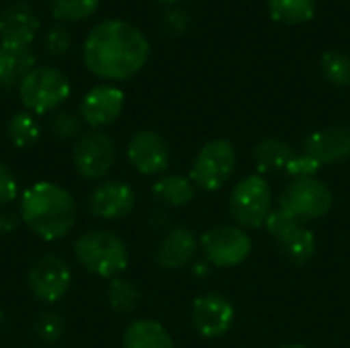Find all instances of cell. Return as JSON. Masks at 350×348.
Listing matches in <instances>:
<instances>
[{
  "label": "cell",
  "mask_w": 350,
  "mask_h": 348,
  "mask_svg": "<svg viewBox=\"0 0 350 348\" xmlns=\"http://www.w3.org/2000/svg\"><path fill=\"white\" fill-rule=\"evenodd\" d=\"M148 57L150 43L146 35L119 18L98 23L82 47L86 70L103 80H127L146 66Z\"/></svg>",
  "instance_id": "6da1fadb"
},
{
  "label": "cell",
  "mask_w": 350,
  "mask_h": 348,
  "mask_svg": "<svg viewBox=\"0 0 350 348\" xmlns=\"http://www.w3.org/2000/svg\"><path fill=\"white\" fill-rule=\"evenodd\" d=\"M76 213L72 193L49 180L31 185L21 197V222L45 242L66 238L76 226Z\"/></svg>",
  "instance_id": "7a4b0ae2"
},
{
  "label": "cell",
  "mask_w": 350,
  "mask_h": 348,
  "mask_svg": "<svg viewBox=\"0 0 350 348\" xmlns=\"http://www.w3.org/2000/svg\"><path fill=\"white\" fill-rule=\"evenodd\" d=\"M74 256L78 265L96 277L115 279L129 265L127 244L109 230H88L74 244Z\"/></svg>",
  "instance_id": "3957f363"
},
{
  "label": "cell",
  "mask_w": 350,
  "mask_h": 348,
  "mask_svg": "<svg viewBox=\"0 0 350 348\" xmlns=\"http://www.w3.org/2000/svg\"><path fill=\"white\" fill-rule=\"evenodd\" d=\"M334 205V193L326 183L316 176L310 178H293L279 197L277 211L285 217L308 224L314 219H322L330 213Z\"/></svg>",
  "instance_id": "277c9868"
},
{
  "label": "cell",
  "mask_w": 350,
  "mask_h": 348,
  "mask_svg": "<svg viewBox=\"0 0 350 348\" xmlns=\"http://www.w3.org/2000/svg\"><path fill=\"white\" fill-rule=\"evenodd\" d=\"M18 96L29 113L45 115L68 101L70 80L62 70L53 66H35L18 82Z\"/></svg>",
  "instance_id": "5b68a950"
},
{
  "label": "cell",
  "mask_w": 350,
  "mask_h": 348,
  "mask_svg": "<svg viewBox=\"0 0 350 348\" xmlns=\"http://www.w3.org/2000/svg\"><path fill=\"white\" fill-rule=\"evenodd\" d=\"M236 164V148L228 139H211L197 152L189 178L203 191H217L234 176Z\"/></svg>",
  "instance_id": "8992f818"
},
{
  "label": "cell",
  "mask_w": 350,
  "mask_h": 348,
  "mask_svg": "<svg viewBox=\"0 0 350 348\" xmlns=\"http://www.w3.org/2000/svg\"><path fill=\"white\" fill-rule=\"evenodd\" d=\"M230 213L240 228H262L273 213V191L258 176L242 178L230 195Z\"/></svg>",
  "instance_id": "52a82bcc"
},
{
  "label": "cell",
  "mask_w": 350,
  "mask_h": 348,
  "mask_svg": "<svg viewBox=\"0 0 350 348\" xmlns=\"http://www.w3.org/2000/svg\"><path fill=\"white\" fill-rule=\"evenodd\" d=\"M201 248L209 265L230 269L242 265L252 252V240L240 226H217L203 234Z\"/></svg>",
  "instance_id": "ba28073f"
},
{
  "label": "cell",
  "mask_w": 350,
  "mask_h": 348,
  "mask_svg": "<svg viewBox=\"0 0 350 348\" xmlns=\"http://www.w3.org/2000/svg\"><path fill=\"white\" fill-rule=\"evenodd\" d=\"M117 158L115 142L105 131L92 129L82 133L74 146V168L86 180H100L105 178Z\"/></svg>",
  "instance_id": "9c48e42d"
},
{
  "label": "cell",
  "mask_w": 350,
  "mask_h": 348,
  "mask_svg": "<svg viewBox=\"0 0 350 348\" xmlns=\"http://www.w3.org/2000/svg\"><path fill=\"white\" fill-rule=\"evenodd\" d=\"M265 228L275 238L281 254L291 265H306L316 254V236L306 224L293 222L279 211H273Z\"/></svg>",
  "instance_id": "30bf717a"
},
{
  "label": "cell",
  "mask_w": 350,
  "mask_h": 348,
  "mask_svg": "<svg viewBox=\"0 0 350 348\" xmlns=\"http://www.w3.org/2000/svg\"><path fill=\"white\" fill-rule=\"evenodd\" d=\"M27 283L31 293L39 302L55 304L68 293L72 285L70 265L57 254H45L31 265L27 273Z\"/></svg>",
  "instance_id": "8fae6325"
},
{
  "label": "cell",
  "mask_w": 350,
  "mask_h": 348,
  "mask_svg": "<svg viewBox=\"0 0 350 348\" xmlns=\"http://www.w3.org/2000/svg\"><path fill=\"white\" fill-rule=\"evenodd\" d=\"M127 160L139 174H160L170 164V146L162 133L142 129L127 144Z\"/></svg>",
  "instance_id": "7c38bea8"
},
{
  "label": "cell",
  "mask_w": 350,
  "mask_h": 348,
  "mask_svg": "<svg viewBox=\"0 0 350 348\" xmlns=\"http://www.w3.org/2000/svg\"><path fill=\"white\" fill-rule=\"evenodd\" d=\"M193 326L205 338H219L224 336L236 318V310L232 302L221 293H205L195 299L193 304Z\"/></svg>",
  "instance_id": "4fadbf2b"
},
{
  "label": "cell",
  "mask_w": 350,
  "mask_h": 348,
  "mask_svg": "<svg viewBox=\"0 0 350 348\" xmlns=\"http://www.w3.org/2000/svg\"><path fill=\"white\" fill-rule=\"evenodd\" d=\"M123 105L125 94L121 88L113 84H98L82 96L80 119L92 129H103L119 119V115L123 113Z\"/></svg>",
  "instance_id": "5bb4252c"
},
{
  "label": "cell",
  "mask_w": 350,
  "mask_h": 348,
  "mask_svg": "<svg viewBox=\"0 0 350 348\" xmlns=\"http://www.w3.org/2000/svg\"><path fill=\"white\" fill-rule=\"evenodd\" d=\"M88 207L92 215L109 222L127 217L135 207V191L123 180H105L90 191Z\"/></svg>",
  "instance_id": "9a60e30c"
},
{
  "label": "cell",
  "mask_w": 350,
  "mask_h": 348,
  "mask_svg": "<svg viewBox=\"0 0 350 348\" xmlns=\"http://www.w3.org/2000/svg\"><path fill=\"white\" fill-rule=\"evenodd\" d=\"M39 31V16L27 2H10L0 12V43L8 47H31Z\"/></svg>",
  "instance_id": "2e32d148"
},
{
  "label": "cell",
  "mask_w": 350,
  "mask_h": 348,
  "mask_svg": "<svg viewBox=\"0 0 350 348\" xmlns=\"http://www.w3.org/2000/svg\"><path fill=\"white\" fill-rule=\"evenodd\" d=\"M304 154L312 158L320 168L328 164H338L350 158L349 127H326L314 131L304 142Z\"/></svg>",
  "instance_id": "e0dca14e"
},
{
  "label": "cell",
  "mask_w": 350,
  "mask_h": 348,
  "mask_svg": "<svg viewBox=\"0 0 350 348\" xmlns=\"http://www.w3.org/2000/svg\"><path fill=\"white\" fill-rule=\"evenodd\" d=\"M199 240L189 228H172L156 248V263L166 271H178L193 263Z\"/></svg>",
  "instance_id": "ac0fdd59"
},
{
  "label": "cell",
  "mask_w": 350,
  "mask_h": 348,
  "mask_svg": "<svg viewBox=\"0 0 350 348\" xmlns=\"http://www.w3.org/2000/svg\"><path fill=\"white\" fill-rule=\"evenodd\" d=\"M35 68L31 47H8L0 43V88L18 86V82Z\"/></svg>",
  "instance_id": "d6986e66"
},
{
  "label": "cell",
  "mask_w": 350,
  "mask_h": 348,
  "mask_svg": "<svg viewBox=\"0 0 350 348\" xmlns=\"http://www.w3.org/2000/svg\"><path fill=\"white\" fill-rule=\"evenodd\" d=\"M123 348H174V343L160 322L135 320L125 328Z\"/></svg>",
  "instance_id": "ffe728a7"
},
{
  "label": "cell",
  "mask_w": 350,
  "mask_h": 348,
  "mask_svg": "<svg viewBox=\"0 0 350 348\" xmlns=\"http://www.w3.org/2000/svg\"><path fill=\"white\" fill-rule=\"evenodd\" d=\"M297 156L295 148L283 139H262L254 148V162L260 172H281L287 170L291 160Z\"/></svg>",
  "instance_id": "44dd1931"
},
{
  "label": "cell",
  "mask_w": 350,
  "mask_h": 348,
  "mask_svg": "<svg viewBox=\"0 0 350 348\" xmlns=\"http://www.w3.org/2000/svg\"><path fill=\"white\" fill-rule=\"evenodd\" d=\"M154 197L170 207H183L189 205L195 197V185L191 178L183 174H164L160 176L152 187Z\"/></svg>",
  "instance_id": "7402d4cb"
},
{
  "label": "cell",
  "mask_w": 350,
  "mask_h": 348,
  "mask_svg": "<svg viewBox=\"0 0 350 348\" xmlns=\"http://www.w3.org/2000/svg\"><path fill=\"white\" fill-rule=\"evenodd\" d=\"M269 14L283 25H304L316 14V0H267Z\"/></svg>",
  "instance_id": "603a6c76"
},
{
  "label": "cell",
  "mask_w": 350,
  "mask_h": 348,
  "mask_svg": "<svg viewBox=\"0 0 350 348\" xmlns=\"http://www.w3.org/2000/svg\"><path fill=\"white\" fill-rule=\"evenodd\" d=\"M139 289L123 277H115L107 285V302L117 314H131L139 306Z\"/></svg>",
  "instance_id": "cb8c5ba5"
},
{
  "label": "cell",
  "mask_w": 350,
  "mask_h": 348,
  "mask_svg": "<svg viewBox=\"0 0 350 348\" xmlns=\"http://www.w3.org/2000/svg\"><path fill=\"white\" fill-rule=\"evenodd\" d=\"M6 133H8V139L12 146L25 150V148H31L39 142L41 129H39V123L33 117V113L25 111V113H16L10 117Z\"/></svg>",
  "instance_id": "d4e9b609"
},
{
  "label": "cell",
  "mask_w": 350,
  "mask_h": 348,
  "mask_svg": "<svg viewBox=\"0 0 350 348\" xmlns=\"http://www.w3.org/2000/svg\"><path fill=\"white\" fill-rule=\"evenodd\" d=\"M98 2L100 0H49V10L59 23H76L94 14Z\"/></svg>",
  "instance_id": "484cf974"
},
{
  "label": "cell",
  "mask_w": 350,
  "mask_h": 348,
  "mask_svg": "<svg viewBox=\"0 0 350 348\" xmlns=\"http://www.w3.org/2000/svg\"><path fill=\"white\" fill-rule=\"evenodd\" d=\"M324 78L338 88L350 84V55L342 51H326L320 62Z\"/></svg>",
  "instance_id": "4316f807"
},
{
  "label": "cell",
  "mask_w": 350,
  "mask_h": 348,
  "mask_svg": "<svg viewBox=\"0 0 350 348\" xmlns=\"http://www.w3.org/2000/svg\"><path fill=\"white\" fill-rule=\"evenodd\" d=\"M37 338L45 345L57 343L64 334V320L57 312H43L35 324Z\"/></svg>",
  "instance_id": "83f0119b"
},
{
  "label": "cell",
  "mask_w": 350,
  "mask_h": 348,
  "mask_svg": "<svg viewBox=\"0 0 350 348\" xmlns=\"http://www.w3.org/2000/svg\"><path fill=\"white\" fill-rule=\"evenodd\" d=\"M51 131L59 137V139H78L80 137V119L70 113V111H59L51 117L49 121Z\"/></svg>",
  "instance_id": "f1b7e54d"
},
{
  "label": "cell",
  "mask_w": 350,
  "mask_h": 348,
  "mask_svg": "<svg viewBox=\"0 0 350 348\" xmlns=\"http://www.w3.org/2000/svg\"><path fill=\"white\" fill-rule=\"evenodd\" d=\"M160 25H162V31H164L168 37H180V35L187 33V29H189V14H187L185 8L172 6V8H168V10L162 14Z\"/></svg>",
  "instance_id": "f546056e"
},
{
  "label": "cell",
  "mask_w": 350,
  "mask_h": 348,
  "mask_svg": "<svg viewBox=\"0 0 350 348\" xmlns=\"http://www.w3.org/2000/svg\"><path fill=\"white\" fill-rule=\"evenodd\" d=\"M72 47V35L66 27L57 25L51 27L45 35V51L53 57H59L64 53H68Z\"/></svg>",
  "instance_id": "4dcf8cb0"
},
{
  "label": "cell",
  "mask_w": 350,
  "mask_h": 348,
  "mask_svg": "<svg viewBox=\"0 0 350 348\" xmlns=\"http://www.w3.org/2000/svg\"><path fill=\"white\" fill-rule=\"evenodd\" d=\"M16 195H18L16 176L4 162H0V207L10 205L16 199Z\"/></svg>",
  "instance_id": "1f68e13d"
},
{
  "label": "cell",
  "mask_w": 350,
  "mask_h": 348,
  "mask_svg": "<svg viewBox=\"0 0 350 348\" xmlns=\"http://www.w3.org/2000/svg\"><path fill=\"white\" fill-rule=\"evenodd\" d=\"M318 170H320V166L312 158H308L306 154H297L291 160V164L287 166V172L293 178H310V176H316Z\"/></svg>",
  "instance_id": "d6a6232c"
},
{
  "label": "cell",
  "mask_w": 350,
  "mask_h": 348,
  "mask_svg": "<svg viewBox=\"0 0 350 348\" xmlns=\"http://www.w3.org/2000/svg\"><path fill=\"white\" fill-rule=\"evenodd\" d=\"M21 215L14 211H0V234H10L18 228Z\"/></svg>",
  "instance_id": "836d02e7"
},
{
  "label": "cell",
  "mask_w": 350,
  "mask_h": 348,
  "mask_svg": "<svg viewBox=\"0 0 350 348\" xmlns=\"http://www.w3.org/2000/svg\"><path fill=\"white\" fill-rule=\"evenodd\" d=\"M279 348H310L308 345H301V343H291V345H283Z\"/></svg>",
  "instance_id": "e575fe53"
},
{
  "label": "cell",
  "mask_w": 350,
  "mask_h": 348,
  "mask_svg": "<svg viewBox=\"0 0 350 348\" xmlns=\"http://www.w3.org/2000/svg\"><path fill=\"white\" fill-rule=\"evenodd\" d=\"M160 2H166V4H174V2H180V0H160Z\"/></svg>",
  "instance_id": "d590c367"
},
{
  "label": "cell",
  "mask_w": 350,
  "mask_h": 348,
  "mask_svg": "<svg viewBox=\"0 0 350 348\" xmlns=\"http://www.w3.org/2000/svg\"><path fill=\"white\" fill-rule=\"evenodd\" d=\"M0 322H2V308H0Z\"/></svg>",
  "instance_id": "8d00e7d4"
}]
</instances>
